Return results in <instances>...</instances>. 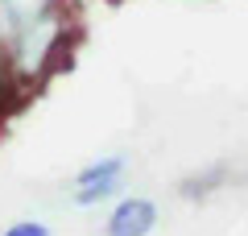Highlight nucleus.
<instances>
[{
	"mask_svg": "<svg viewBox=\"0 0 248 236\" xmlns=\"http://www.w3.org/2000/svg\"><path fill=\"white\" fill-rule=\"evenodd\" d=\"M124 178H128V157L124 153H104L71 178V203L75 207H99V203L120 199Z\"/></svg>",
	"mask_w": 248,
	"mask_h": 236,
	"instance_id": "f257e3e1",
	"label": "nucleus"
},
{
	"mask_svg": "<svg viewBox=\"0 0 248 236\" xmlns=\"http://www.w3.org/2000/svg\"><path fill=\"white\" fill-rule=\"evenodd\" d=\"M161 224V207L149 195H120L104 219V236H153Z\"/></svg>",
	"mask_w": 248,
	"mask_h": 236,
	"instance_id": "f03ea898",
	"label": "nucleus"
},
{
	"mask_svg": "<svg viewBox=\"0 0 248 236\" xmlns=\"http://www.w3.org/2000/svg\"><path fill=\"white\" fill-rule=\"evenodd\" d=\"M0 236H54V232H50V224H42V219H13Z\"/></svg>",
	"mask_w": 248,
	"mask_h": 236,
	"instance_id": "7ed1b4c3",
	"label": "nucleus"
}]
</instances>
